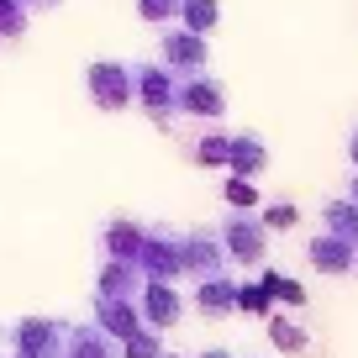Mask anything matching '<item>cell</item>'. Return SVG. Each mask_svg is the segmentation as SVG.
<instances>
[{
    "label": "cell",
    "instance_id": "obj_14",
    "mask_svg": "<svg viewBox=\"0 0 358 358\" xmlns=\"http://www.w3.org/2000/svg\"><path fill=\"white\" fill-rule=\"evenodd\" d=\"M137 11H143V22H174L179 0H137Z\"/></svg>",
    "mask_w": 358,
    "mask_h": 358
},
{
    "label": "cell",
    "instance_id": "obj_19",
    "mask_svg": "<svg viewBox=\"0 0 358 358\" xmlns=\"http://www.w3.org/2000/svg\"><path fill=\"white\" fill-rule=\"evenodd\" d=\"M348 153H353V164H358V132H353V143H348Z\"/></svg>",
    "mask_w": 358,
    "mask_h": 358
},
{
    "label": "cell",
    "instance_id": "obj_10",
    "mask_svg": "<svg viewBox=\"0 0 358 358\" xmlns=\"http://www.w3.org/2000/svg\"><path fill=\"white\" fill-rule=\"evenodd\" d=\"M268 337H274V348H285V353H306V348H311V337H306L295 322H285V316L268 322Z\"/></svg>",
    "mask_w": 358,
    "mask_h": 358
},
{
    "label": "cell",
    "instance_id": "obj_22",
    "mask_svg": "<svg viewBox=\"0 0 358 358\" xmlns=\"http://www.w3.org/2000/svg\"><path fill=\"white\" fill-rule=\"evenodd\" d=\"M32 6H53V0H32Z\"/></svg>",
    "mask_w": 358,
    "mask_h": 358
},
{
    "label": "cell",
    "instance_id": "obj_1",
    "mask_svg": "<svg viewBox=\"0 0 358 358\" xmlns=\"http://www.w3.org/2000/svg\"><path fill=\"white\" fill-rule=\"evenodd\" d=\"M90 95L101 111H122L132 106V69L122 64H90Z\"/></svg>",
    "mask_w": 358,
    "mask_h": 358
},
{
    "label": "cell",
    "instance_id": "obj_4",
    "mask_svg": "<svg viewBox=\"0 0 358 358\" xmlns=\"http://www.w3.org/2000/svg\"><path fill=\"white\" fill-rule=\"evenodd\" d=\"M306 258H311V268H322V274H348V268H358V248H348L343 237H316L311 248H306Z\"/></svg>",
    "mask_w": 358,
    "mask_h": 358
},
{
    "label": "cell",
    "instance_id": "obj_16",
    "mask_svg": "<svg viewBox=\"0 0 358 358\" xmlns=\"http://www.w3.org/2000/svg\"><path fill=\"white\" fill-rule=\"evenodd\" d=\"M264 227H274V232H285V227H295V206L290 201H274L264 211Z\"/></svg>",
    "mask_w": 358,
    "mask_h": 358
},
{
    "label": "cell",
    "instance_id": "obj_18",
    "mask_svg": "<svg viewBox=\"0 0 358 358\" xmlns=\"http://www.w3.org/2000/svg\"><path fill=\"white\" fill-rule=\"evenodd\" d=\"M127 358H158V337H132V353Z\"/></svg>",
    "mask_w": 358,
    "mask_h": 358
},
{
    "label": "cell",
    "instance_id": "obj_15",
    "mask_svg": "<svg viewBox=\"0 0 358 358\" xmlns=\"http://www.w3.org/2000/svg\"><path fill=\"white\" fill-rule=\"evenodd\" d=\"M227 201H232L237 211H253L258 195H253V185H248V179H227Z\"/></svg>",
    "mask_w": 358,
    "mask_h": 358
},
{
    "label": "cell",
    "instance_id": "obj_20",
    "mask_svg": "<svg viewBox=\"0 0 358 358\" xmlns=\"http://www.w3.org/2000/svg\"><path fill=\"white\" fill-rule=\"evenodd\" d=\"M206 358H232V353H206Z\"/></svg>",
    "mask_w": 358,
    "mask_h": 358
},
{
    "label": "cell",
    "instance_id": "obj_21",
    "mask_svg": "<svg viewBox=\"0 0 358 358\" xmlns=\"http://www.w3.org/2000/svg\"><path fill=\"white\" fill-rule=\"evenodd\" d=\"M353 206H358V179H353Z\"/></svg>",
    "mask_w": 358,
    "mask_h": 358
},
{
    "label": "cell",
    "instance_id": "obj_9",
    "mask_svg": "<svg viewBox=\"0 0 358 358\" xmlns=\"http://www.w3.org/2000/svg\"><path fill=\"white\" fill-rule=\"evenodd\" d=\"M179 16H185V32L206 37L216 27V0H179Z\"/></svg>",
    "mask_w": 358,
    "mask_h": 358
},
{
    "label": "cell",
    "instance_id": "obj_7",
    "mask_svg": "<svg viewBox=\"0 0 358 358\" xmlns=\"http://www.w3.org/2000/svg\"><path fill=\"white\" fill-rule=\"evenodd\" d=\"M264 164H268V153H264V143H258L253 132H248V137H232V169H237V179L258 174Z\"/></svg>",
    "mask_w": 358,
    "mask_h": 358
},
{
    "label": "cell",
    "instance_id": "obj_13",
    "mask_svg": "<svg viewBox=\"0 0 358 358\" xmlns=\"http://www.w3.org/2000/svg\"><path fill=\"white\" fill-rule=\"evenodd\" d=\"M264 290L268 301H290V306H306V290L295 280H285V274H264Z\"/></svg>",
    "mask_w": 358,
    "mask_h": 358
},
{
    "label": "cell",
    "instance_id": "obj_12",
    "mask_svg": "<svg viewBox=\"0 0 358 358\" xmlns=\"http://www.w3.org/2000/svg\"><path fill=\"white\" fill-rule=\"evenodd\" d=\"M232 306H237V290H232V285H206V290H201V311H206V316H227Z\"/></svg>",
    "mask_w": 358,
    "mask_h": 358
},
{
    "label": "cell",
    "instance_id": "obj_6",
    "mask_svg": "<svg viewBox=\"0 0 358 358\" xmlns=\"http://www.w3.org/2000/svg\"><path fill=\"white\" fill-rule=\"evenodd\" d=\"M164 58L174 69H201L206 64V37H195V32H169L164 37Z\"/></svg>",
    "mask_w": 358,
    "mask_h": 358
},
{
    "label": "cell",
    "instance_id": "obj_11",
    "mask_svg": "<svg viewBox=\"0 0 358 358\" xmlns=\"http://www.w3.org/2000/svg\"><path fill=\"white\" fill-rule=\"evenodd\" d=\"M148 316H153L158 327H169L179 316V301H174V290H169V285H153V290H148Z\"/></svg>",
    "mask_w": 358,
    "mask_h": 358
},
{
    "label": "cell",
    "instance_id": "obj_17",
    "mask_svg": "<svg viewBox=\"0 0 358 358\" xmlns=\"http://www.w3.org/2000/svg\"><path fill=\"white\" fill-rule=\"evenodd\" d=\"M237 306L264 316V311H268V290H264V285H248V290H237Z\"/></svg>",
    "mask_w": 358,
    "mask_h": 358
},
{
    "label": "cell",
    "instance_id": "obj_8",
    "mask_svg": "<svg viewBox=\"0 0 358 358\" xmlns=\"http://www.w3.org/2000/svg\"><path fill=\"white\" fill-rule=\"evenodd\" d=\"M327 232H332V237H343L348 248H358V206H353V201L327 206Z\"/></svg>",
    "mask_w": 358,
    "mask_h": 358
},
{
    "label": "cell",
    "instance_id": "obj_3",
    "mask_svg": "<svg viewBox=\"0 0 358 358\" xmlns=\"http://www.w3.org/2000/svg\"><path fill=\"white\" fill-rule=\"evenodd\" d=\"M137 85H143L148 116H153L158 127H169V122H174V111H179V95H174V85H169V74L158 64H143V69H137Z\"/></svg>",
    "mask_w": 358,
    "mask_h": 358
},
{
    "label": "cell",
    "instance_id": "obj_2",
    "mask_svg": "<svg viewBox=\"0 0 358 358\" xmlns=\"http://www.w3.org/2000/svg\"><path fill=\"white\" fill-rule=\"evenodd\" d=\"M227 258L243 268H258L264 264V222H253L248 211H237L227 222Z\"/></svg>",
    "mask_w": 358,
    "mask_h": 358
},
{
    "label": "cell",
    "instance_id": "obj_5",
    "mask_svg": "<svg viewBox=\"0 0 358 358\" xmlns=\"http://www.w3.org/2000/svg\"><path fill=\"white\" fill-rule=\"evenodd\" d=\"M179 111H190V116H222L227 111V95L216 79H190V85L179 90Z\"/></svg>",
    "mask_w": 358,
    "mask_h": 358
}]
</instances>
